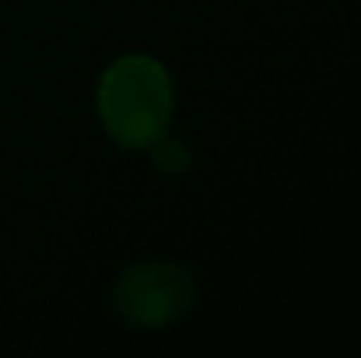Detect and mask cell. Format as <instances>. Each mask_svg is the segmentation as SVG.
<instances>
[{"mask_svg":"<svg viewBox=\"0 0 361 358\" xmlns=\"http://www.w3.org/2000/svg\"><path fill=\"white\" fill-rule=\"evenodd\" d=\"M95 106L113 144L126 151H151L169 133L176 88L161 60L147 53H126L106 67Z\"/></svg>","mask_w":361,"mask_h":358,"instance_id":"cell-1","label":"cell"},{"mask_svg":"<svg viewBox=\"0 0 361 358\" xmlns=\"http://www.w3.org/2000/svg\"><path fill=\"white\" fill-rule=\"evenodd\" d=\"M193 295H197V288H193V278L186 267L151 260V263H137V267L123 270L116 292H113V302L126 323L144 327V330H161V327L176 323L183 313H190Z\"/></svg>","mask_w":361,"mask_h":358,"instance_id":"cell-2","label":"cell"}]
</instances>
